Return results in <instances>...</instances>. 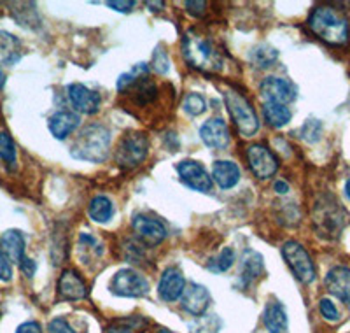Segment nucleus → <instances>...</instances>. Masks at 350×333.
<instances>
[{"label":"nucleus","instance_id":"nucleus-1","mask_svg":"<svg viewBox=\"0 0 350 333\" xmlns=\"http://www.w3.org/2000/svg\"><path fill=\"white\" fill-rule=\"evenodd\" d=\"M308 28L329 46H343L350 40L349 20L331 5H317L308 16Z\"/></svg>","mask_w":350,"mask_h":333},{"label":"nucleus","instance_id":"nucleus-2","mask_svg":"<svg viewBox=\"0 0 350 333\" xmlns=\"http://www.w3.org/2000/svg\"><path fill=\"white\" fill-rule=\"evenodd\" d=\"M183 56L191 69L205 74H214L223 69V56L207 36L198 30H189L183 37Z\"/></svg>","mask_w":350,"mask_h":333},{"label":"nucleus","instance_id":"nucleus-3","mask_svg":"<svg viewBox=\"0 0 350 333\" xmlns=\"http://www.w3.org/2000/svg\"><path fill=\"white\" fill-rule=\"evenodd\" d=\"M111 130L105 125L92 123L79 132L72 144L70 155L81 162L102 163L111 153Z\"/></svg>","mask_w":350,"mask_h":333},{"label":"nucleus","instance_id":"nucleus-4","mask_svg":"<svg viewBox=\"0 0 350 333\" xmlns=\"http://www.w3.org/2000/svg\"><path fill=\"white\" fill-rule=\"evenodd\" d=\"M312 223L319 237L326 241H334L342 235L347 225V210L343 209L338 199L331 193L321 195L314 204Z\"/></svg>","mask_w":350,"mask_h":333},{"label":"nucleus","instance_id":"nucleus-5","mask_svg":"<svg viewBox=\"0 0 350 333\" xmlns=\"http://www.w3.org/2000/svg\"><path fill=\"white\" fill-rule=\"evenodd\" d=\"M224 102H226V109L239 134L245 137V139L254 137L259 132L261 123H259V118L256 114L254 108L251 106V102L242 93L233 90V88H228L226 92H224Z\"/></svg>","mask_w":350,"mask_h":333},{"label":"nucleus","instance_id":"nucleus-6","mask_svg":"<svg viewBox=\"0 0 350 333\" xmlns=\"http://www.w3.org/2000/svg\"><path fill=\"white\" fill-rule=\"evenodd\" d=\"M149 155V139L144 132H128L116 146L114 160L123 171L137 169Z\"/></svg>","mask_w":350,"mask_h":333},{"label":"nucleus","instance_id":"nucleus-7","mask_svg":"<svg viewBox=\"0 0 350 333\" xmlns=\"http://www.w3.org/2000/svg\"><path fill=\"white\" fill-rule=\"evenodd\" d=\"M282 256L286 260L287 267L291 269V272L295 274V278L298 279L303 284H312L315 281V265L312 262L310 254L306 253L305 247L296 241H287L282 246Z\"/></svg>","mask_w":350,"mask_h":333},{"label":"nucleus","instance_id":"nucleus-8","mask_svg":"<svg viewBox=\"0 0 350 333\" xmlns=\"http://www.w3.org/2000/svg\"><path fill=\"white\" fill-rule=\"evenodd\" d=\"M111 291L118 297L142 298L149 293V281L137 270L121 269L112 275Z\"/></svg>","mask_w":350,"mask_h":333},{"label":"nucleus","instance_id":"nucleus-9","mask_svg":"<svg viewBox=\"0 0 350 333\" xmlns=\"http://www.w3.org/2000/svg\"><path fill=\"white\" fill-rule=\"evenodd\" d=\"M247 163L258 179H270L279 171V158L273 155V151H270V147L262 146V144L249 146Z\"/></svg>","mask_w":350,"mask_h":333},{"label":"nucleus","instance_id":"nucleus-10","mask_svg":"<svg viewBox=\"0 0 350 333\" xmlns=\"http://www.w3.org/2000/svg\"><path fill=\"white\" fill-rule=\"evenodd\" d=\"M259 93H261L265 102L287 106V103L295 102L296 97H298V86L289 79L277 77V75H270V77H267V79L261 83Z\"/></svg>","mask_w":350,"mask_h":333},{"label":"nucleus","instance_id":"nucleus-11","mask_svg":"<svg viewBox=\"0 0 350 333\" xmlns=\"http://www.w3.org/2000/svg\"><path fill=\"white\" fill-rule=\"evenodd\" d=\"M177 172H179V177L183 181V184H186L191 190L200 191V193H207L214 186L212 175L196 160H183L177 165Z\"/></svg>","mask_w":350,"mask_h":333},{"label":"nucleus","instance_id":"nucleus-12","mask_svg":"<svg viewBox=\"0 0 350 333\" xmlns=\"http://www.w3.org/2000/svg\"><path fill=\"white\" fill-rule=\"evenodd\" d=\"M131 230L144 246H158L167 238V226L159 219L149 218V216L137 214L131 221Z\"/></svg>","mask_w":350,"mask_h":333},{"label":"nucleus","instance_id":"nucleus-13","mask_svg":"<svg viewBox=\"0 0 350 333\" xmlns=\"http://www.w3.org/2000/svg\"><path fill=\"white\" fill-rule=\"evenodd\" d=\"M67 97L70 106L77 114H96L102 106V97L92 88L84 86L81 83H70L67 86Z\"/></svg>","mask_w":350,"mask_h":333},{"label":"nucleus","instance_id":"nucleus-14","mask_svg":"<svg viewBox=\"0 0 350 333\" xmlns=\"http://www.w3.org/2000/svg\"><path fill=\"white\" fill-rule=\"evenodd\" d=\"M200 139L203 144L214 151H223L230 146L231 135L226 121L221 118H212L200 128Z\"/></svg>","mask_w":350,"mask_h":333},{"label":"nucleus","instance_id":"nucleus-15","mask_svg":"<svg viewBox=\"0 0 350 333\" xmlns=\"http://www.w3.org/2000/svg\"><path fill=\"white\" fill-rule=\"evenodd\" d=\"M212 297L205 286L198 282H187L186 290L180 297V307L191 316H203L211 306Z\"/></svg>","mask_w":350,"mask_h":333},{"label":"nucleus","instance_id":"nucleus-16","mask_svg":"<svg viewBox=\"0 0 350 333\" xmlns=\"http://www.w3.org/2000/svg\"><path fill=\"white\" fill-rule=\"evenodd\" d=\"M324 286L333 297L342 300L350 310V269L347 267H333L324 279Z\"/></svg>","mask_w":350,"mask_h":333},{"label":"nucleus","instance_id":"nucleus-17","mask_svg":"<svg viewBox=\"0 0 350 333\" xmlns=\"http://www.w3.org/2000/svg\"><path fill=\"white\" fill-rule=\"evenodd\" d=\"M186 286L187 282L183 272L179 269H175V267H170V269H167L161 274V279H159L158 284V293L161 297V300L175 301L183 297Z\"/></svg>","mask_w":350,"mask_h":333},{"label":"nucleus","instance_id":"nucleus-18","mask_svg":"<svg viewBox=\"0 0 350 333\" xmlns=\"http://www.w3.org/2000/svg\"><path fill=\"white\" fill-rule=\"evenodd\" d=\"M88 288L74 270H64L58 279V297L65 301H77L86 298Z\"/></svg>","mask_w":350,"mask_h":333},{"label":"nucleus","instance_id":"nucleus-19","mask_svg":"<svg viewBox=\"0 0 350 333\" xmlns=\"http://www.w3.org/2000/svg\"><path fill=\"white\" fill-rule=\"evenodd\" d=\"M79 123L81 118L77 112L68 111V109H62V111H56L55 114L49 116L48 128L55 139L65 140L72 132L79 127Z\"/></svg>","mask_w":350,"mask_h":333},{"label":"nucleus","instance_id":"nucleus-20","mask_svg":"<svg viewBox=\"0 0 350 333\" xmlns=\"http://www.w3.org/2000/svg\"><path fill=\"white\" fill-rule=\"evenodd\" d=\"M212 181L221 190H231L240 181V169L231 160H215L212 165Z\"/></svg>","mask_w":350,"mask_h":333},{"label":"nucleus","instance_id":"nucleus-21","mask_svg":"<svg viewBox=\"0 0 350 333\" xmlns=\"http://www.w3.org/2000/svg\"><path fill=\"white\" fill-rule=\"evenodd\" d=\"M0 251L11 263L20 265L25 258V237L20 230H5L0 235Z\"/></svg>","mask_w":350,"mask_h":333},{"label":"nucleus","instance_id":"nucleus-22","mask_svg":"<svg viewBox=\"0 0 350 333\" xmlns=\"http://www.w3.org/2000/svg\"><path fill=\"white\" fill-rule=\"evenodd\" d=\"M262 325L270 333H284L287 330L286 307L277 300L268 301L262 312Z\"/></svg>","mask_w":350,"mask_h":333},{"label":"nucleus","instance_id":"nucleus-23","mask_svg":"<svg viewBox=\"0 0 350 333\" xmlns=\"http://www.w3.org/2000/svg\"><path fill=\"white\" fill-rule=\"evenodd\" d=\"M21 51V40L5 30H0V67H12L18 64Z\"/></svg>","mask_w":350,"mask_h":333},{"label":"nucleus","instance_id":"nucleus-24","mask_svg":"<svg viewBox=\"0 0 350 333\" xmlns=\"http://www.w3.org/2000/svg\"><path fill=\"white\" fill-rule=\"evenodd\" d=\"M265 270L262 256L252 249H247L242 256V265H240V282L242 286H251Z\"/></svg>","mask_w":350,"mask_h":333},{"label":"nucleus","instance_id":"nucleus-25","mask_svg":"<svg viewBox=\"0 0 350 333\" xmlns=\"http://www.w3.org/2000/svg\"><path fill=\"white\" fill-rule=\"evenodd\" d=\"M9 8H11L12 18L20 27L30 28V30L40 27L39 12L33 2H14V4H9Z\"/></svg>","mask_w":350,"mask_h":333},{"label":"nucleus","instance_id":"nucleus-26","mask_svg":"<svg viewBox=\"0 0 350 333\" xmlns=\"http://www.w3.org/2000/svg\"><path fill=\"white\" fill-rule=\"evenodd\" d=\"M262 118H265V121L270 127L284 128L293 119V112H291L287 106H282V103L262 102Z\"/></svg>","mask_w":350,"mask_h":333},{"label":"nucleus","instance_id":"nucleus-27","mask_svg":"<svg viewBox=\"0 0 350 333\" xmlns=\"http://www.w3.org/2000/svg\"><path fill=\"white\" fill-rule=\"evenodd\" d=\"M114 204L109 197L105 195H96L95 199L90 202V207H88V214L95 223H109L114 216Z\"/></svg>","mask_w":350,"mask_h":333},{"label":"nucleus","instance_id":"nucleus-28","mask_svg":"<svg viewBox=\"0 0 350 333\" xmlns=\"http://www.w3.org/2000/svg\"><path fill=\"white\" fill-rule=\"evenodd\" d=\"M77 253L83 263H90V260H96L104 254V246L92 234H81L77 242Z\"/></svg>","mask_w":350,"mask_h":333},{"label":"nucleus","instance_id":"nucleus-29","mask_svg":"<svg viewBox=\"0 0 350 333\" xmlns=\"http://www.w3.org/2000/svg\"><path fill=\"white\" fill-rule=\"evenodd\" d=\"M279 51L271 48L270 44H259L251 51V64L258 69H268L277 62Z\"/></svg>","mask_w":350,"mask_h":333},{"label":"nucleus","instance_id":"nucleus-30","mask_svg":"<svg viewBox=\"0 0 350 333\" xmlns=\"http://www.w3.org/2000/svg\"><path fill=\"white\" fill-rule=\"evenodd\" d=\"M233 265H235V251L231 249V247H224L215 258H212L211 262H208L207 269L211 270V272H215V274H224V272H228Z\"/></svg>","mask_w":350,"mask_h":333},{"label":"nucleus","instance_id":"nucleus-31","mask_svg":"<svg viewBox=\"0 0 350 333\" xmlns=\"http://www.w3.org/2000/svg\"><path fill=\"white\" fill-rule=\"evenodd\" d=\"M16 144H14L12 137L8 132H0V160L11 169L12 165H16Z\"/></svg>","mask_w":350,"mask_h":333},{"label":"nucleus","instance_id":"nucleus-32","mask_svg":"<svg viewBox=\"0 0 350 333\" xmlns=\"http://www.w3.org/2000/svg\"><path fill=\"white\" fill-rule=\"evenodd\" d=\"M219 330H221V319L214 314L200 316L189 325V333H219Z\"/></svg>","mask_w":350,"mask_h":333},{"label":"nucleus","instance_id":"nucleus-33","mask_svg":"<svg viewBox=\"0 0 350 333\" xmlns=\"http://www.w3.org/2000/svg\"><path fill=\"white\" fill-rule=\"evenodd\" d=\"M183 108L189 116H200L207 111V100H205L203 95H200V93H189L184 99Z\"/></svg>","mask_w":350,"mask_h":333},{"label":"nucleus","instance_id":"nucleus-34","mask_svg":"<svg viewBox=\"0 0 350 333\" xmlns=\"http://www.w3.org/2000/svg\"><path fill=\"white\" fill-rule=\"evenodd\" d=\"M299 137H301L303 140H306V143H317L319 139H321V135H323V125H321V121L319 119H306L305 125H303L301 128H299Z\"/></svg>","mask_w":350,"mask_h":333},{"label":"nucleus","instance_id":"nucleus-35","mask_svg":"<svg viewBox=\"0 0 350 333\" xmlns=\"http://www.w3.org/2000/svg\"><path fill=\"white\" fill-rule=\"evenodd\" d=\"M152 69L158 74H167L170 69V60H168L167 51L163 48H156L154 55H152Z\"/></svg>","mask_w":350,"mask_h":333},{"label":"nucleus","instance_id":"nucleus-36","mask_svg":"<svg viewBox=\"0 0 350 333\" xmlns=\"http://www.w3.org/2000/svg\"><path fill=\"white\" fill-rule=\"evenodd\" d=\"M319 310H321L323 317L327 319V321H338L340 319L338 309H336V306H334L329 298H323V300L319 301Z\"/></svg>","mask_w":350,"mask_h":333},{"label":"nucleus","instance_id":"nucleus-37","mask_svg":"<svg viewBox=\"0 0 350 333\" xmlns=\"http://www.w3.org/2000/svg\"><path fill=\"white\" fill-rule=\"evenodd\" d=\"M48 333H76L65 317H55L48 325Z\"/></svg>","mask_w":350,"mask_h":333},{"label":"nucleus","instance_id":"nucleus-38","mask_svg":"<svg viewBox=\"0 0 350 333\" xmlns=\"http://www.w3.org/2000/svg\"><path fill=\"white\" fill-rule=\"evenodd\" d=\"M12 279V267L11 262L4 256V253L0 251V281L9 282Z\"/></svg>","mask_w":350,"mask_h":333},{"label":"nucleus","instance_id":"nucleus-39","mask_svg":"<svg viewBox=\"0 0 350 333\" xmlns=\"http://www.w3.org/2000/svg\"><path fill=\"white\" fill-rule=\"evenodd\" d=\"M184 8H186V11L189 12V14H193V16L200 18L205 14V8H207V2H191V0H187L186 4H184Z\"/></svg>","mask_w":350,"mask_h":333},{"label":"nucleus","instance_id":"nucleus-40","mask_svg":"<svg viewBox=\"0 0 350 333\" xmlns=\"http://www.w3.org/2000/svg\"><path fill=\"white\" fill-rule=\"evenodd\" d=\"M107 5L111 9H114V11H118V12H130L131 9L135 8V2H133V0H109L107 2Z\"/></svg>","mask_w":350,"mask_h":333},{"label":"nucleus","instance_id":"nucleus-41","mask_svg":"<svg viewBox=\"0 0 350 333\" xmlns=\"http://www.w3.org/2000/svg\"><path fill=\"white\" fill-rule=\"evenodd\" d=\"M20 269L27 278H33L37 272V263L32 258H23V262L20 263Z\"/></svg>","mask_w":350,"mask_h":333},{"label":"nucleus","instance_id":"nucleus-42","mask_svg":"<svg viewBox=\"0 0 350 333\" xmlns=\"http://www.w3.org/2000/svg\"><path fill=\"white\" fill-rule=\"evenodd\" d=\"M16 333H42V328L37 321H25L18 326Z\"/></svg>","mask_w":350,"mask_h":333},{"label":"nucleus","instance_id":"nucleus-43","mask_svg":"<svg viewBox=\"0 0 350 333\" xmlns=\"http://www.w3.org/2000/svg\"><path fill=\"white\" fill-rule=\"evenodd\" d=\"M275 191L279 195H286L287 191H289V184H287L286 181H277V183H275Z\"/></svg>","mask_w":350,"mask_h":333},{"label":"nucleus","instance_id":"nucleus-44","mask_svg":"<svg viewBox=\"0 0 350 333\" xmlns=\"http://www.w3.org/2000/svg\"><path fill=\"white\" fill-rule=\"evenodd\" d=\"M146 5H148V8H152L151 11H161V8H163L165 5V2H146Z\"/></svg>","mask_w":350,"mask_h":333},{"label":"nucleus","instance_id":"nucleus-45","mask_svg":"<svg viewBox=\"0 0 350 333\" xmlns=\"http://www.w3.org/2000/svg\"><path fill=\"white\" fill-rule=\"evenodd\" d=\"M105 333H131V330H128V328H118V326H116V328H109Z\"/></svg>","mask_w":350,"mask_h":333},{"label":"nucleus","instance_id":"nucleus-46","mask_svg":"<svg viewBox=\"0 0 350 333\" xmlns=\"http://www.w3.org/2000/svg\"><path fill=\"white\" fill-rule=\"evenodd\" d=\"M5 79H8V77H5L4 71H2V69H0V93H2V90H4V86H5Z\"/></svg>","mask_w":350,"mask_h":333},{"label":"nucleus","instance_id":"nucleus-47","mask_svg":"<svg viewBox=\"0 0 350 333\" xmlns=\"http://www.w3.org/2000/svg\"><path fill=\"white\" fill-rule=\"evenodd\" d=\"M343 191H345V197H347V199L350 200V179L345 183V190H343Z\"/></svg>","mask_w":350,"mask_h":333},{"label":"nucleus","instance_id":"nucleus-48","mask_svg":"<svg viewBox=\"0 0 350 333\" xmlns=\"http://www.w3.org/2000/svg\"><path fill=\"white\" fill-rule=\"evenodd\" d=\"M156 333H175V332H170V330H167V328H159Z\"/></svg>","mask_w":350,"mask_h":333}]
</instances>
